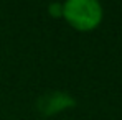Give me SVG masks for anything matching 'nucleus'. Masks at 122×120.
Masks as SVG:
<instances>
[{
    "instance_id": "f257e3e1",
    "label": "nucleus",
    "mask_w": 122,
    "mask_h": 120,
    "mask_svg": "<svg viewBox=\"0 0 122 120\" xmlns=\"http://www.w3.org/2000/svg\"><path fill=\"white\" fill-rule=\"evenodd\" d=\"M104 10L96 0H66L63 2V17L78 31H92L102 21Z\"/></svg>"
},
{
    "instance_id": "f03ea898",
    "label": "nucleus",
    "mask_w": 122,
    "mask_h": 120,
    "mask_svg": "<svg viewBox=\"0 0 122 120\" xmlns=\"http://www.w3.org/2000/svg\"><path fill=\"white\" fill-rule=\"evenodd\" d=\"M73 105H74V99L69 94H64V92H51L40 100V110H45L46 107H50V110L46 114L58 112L61 109L73 107Z\"/></svg>"
},
{
    "instance_id": "7ed1b4c3",
    "label": "nucleus",
    "mask_w": 122,
    "mask_h": 120,
    "mask_svg": "<svg viewBox=\"0 0 122 120\" xmlns=\"http://www.w3.org/2000/svg\"><path fill=\"white\" fill-rule=\"evenodd\" d=\"M48 12H50L51 17L61 18V17H63V2H61V3H50V5H48Z\"/></svg>"
}]
</instances>
